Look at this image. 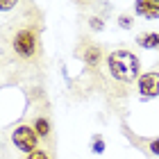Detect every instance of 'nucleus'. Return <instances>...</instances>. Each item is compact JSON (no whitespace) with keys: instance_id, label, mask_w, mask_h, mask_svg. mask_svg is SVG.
<instances>
[{"instance_id":"nucleus-1","label":"nucleus","mask_w":159,"mask_h":159,"mask_svg":"<svg viewBox=\"0 0 159 159\" xmlns=\"http://www.w3.org/2000/svg\"><path fill=\"white\" fill-rule=\"evenodd\" d=\"M107 66H109L111 77L123 84H132L139 75V59L129 50H114L107 57Z\"/></svg>"},{"instance_id":"nucleus-2","label":"nucleus","mask_w":159,"mask_h":159,"mask_svg":"<svg viewBox=\"0 0 159 159\" xmlns=\"http://www.w3.org/2000/svg\"><path fill=\"white\" fill-rule=\"evenodd\" d=\"M11 50L18 59L23 61H30L37 57L39 52V32L34 30L32 25H25V27H18L16 32L11 34Z\"/></svg>"},{"instance_id":"nucleus-3","label":"nucleus","mask_w":159,"mask_h":159,"mask_svg":"<svg viewBox=\"0 0 159 159\" xmlns=\"http://www.w3.org/2000/svg\"><path fill=\"white\" fill-rule=\"evenodd\" d=\"M11 143H14L16 150L30 155V152H34V150L39 148V136H37V132H34V127L18 125V127H14V132H11Z\"/></svg>"},{"instance_id":"nucleus-4","label":"nucleus","mask_w":159,"mask_h":159,"mask_svg":"<svg viewBox=\"0 0 159 159\" xmlns=\"http://www.w3.org/2000/svg\"><path fill=\"white\" fill-rule=\"evenodd\" d=\"M139 93L141 98H157L159 96V73L150 70L139 77Z\"/></svg>"},{"instance_id":"nucleus-5","label":"nucleus","mask_w":159,"mask_h":159,"mask_svg":"<svg viewBox=\"0 0 159 159\" xmlns=\"http://www.w3.org/2000/svg\"><path fill=\"white\" fill-rule=\"evenodd\" d=\"M134 11L143 18H159V0H136Z\"/></svg>"},{"instance_id":"nucleus-6","label":"nucleus","mask_w":159,"mask_h":159,"mask_svg":"<svg viewBox=\"0 0 159 159\" xmlns=\"http://www.w3.org/2000/svg\"><path fill=\"white\" fill-rule=\"evenodd\" d=\"M136 43L141 48H148V50L159 48V32H143V34L136 37Z\"/></svg>"},{"instance_id":"nucleus-7","label":"nucleus","mask_w":159,"mask_h":159,"mask_svg":"<svg viewBox=\"0 0 159 159\" xmlns=\"http://www.w3.org/2000/svg\"><path fill=\"white\" fill-rule=\"evenodd\" d=\"M32 127H34V132H37L39 139H48L50 136V120L46 116H37L32 120Z\"/></svg>"},{"instance_id":"nucleus-8","label":"nucleus","mask_w":159,"mask_h":159,"mask_svg":"<svg viewBox=\"0 0 159 159\" xmlns=\"http://www.w3.org/2000/svg\"><path fill=\"white\" fill-rule=\"evenodd\" d=\"M84 61L89 64V66H98V64H100V48L98 46H86V50H84Z\"/></svg>"},{"instance_id":"nucleus-9","label":"nucleus","mask_w":159,"mask_h":159,"mask_svg":"<svg viewBox=\"0 0 159 159\" xmlns=\"http://www.w3.org/2000/svg\"><path fill=\"white\" fill-rule=\"evenodd\" d=\"M25 159H50V155H48L43 148H37L34 152H30V155H27Z\"/></svg>"},{"instance_id":"nucleus-10","label":"nucleus","mask_w":159,"mask_h":159,"mask_svg":"<svg viewBox=\"0 0 159 159\" xmlns=\"http://www.w3.org/2000/svg\"><path fill=\"white\" fill-rule=\"evenodd\" d=\"M18 5V0H0V11H9Z\"/></svg>"},{"instance_id":"nucleus-11","label":"nucleus","mask_w":159,"mask_h":159,"mask_svg":"<svg viewBox=\"0 0 159 159\" xmlns=\"http://www.w3.org/2000/svg\"><path fill=\"white\" fill-rule=\"evenodd\" d=\"M89 25H91V30H96V32H100V30H102V20H100V18H91L89 20Z\"/></svg>"},{"instance_id":"nucleus-12","label":"nucleus","mask_w":159,"mask_h":159,"mask_svg":"<svg viewBox=\"0 0 159 159\" xmlns=\"http://www.w3.org/2000/svg\"><path fill=\"white\" fill-rule=\"evenodd\" d=\"M118 20H120V27H132L134 25V20L129 18V16H120Z\"/></svg>"},{"instance_id":"nucleus-13","label":"nucleus","mask_w":159,"mask_h":159,"mask_svg":"<svg viewBox=\"0 0 159 159\" xmlns=\"http://www.w3.org/2000/svg\"><path fill=\"white\" fill-rule=\"evenodd\" d=\"M150 152H152V155H159V139H152V141H150Z\"/></svg>"},{"instance_id":"nucleus-14","label":"nucleus","mask_w":159,"mask_h":159,"mask_svg":"<svg viewBox=\"0 0 159 159\" xmlns=\"http://www.w3.org/2000/svg\"><path fill=\"white\" fill-rule=\"evenodd\" d=\"M80 2H82V5H86V2H91V0H80Z\"/></svg>"}]
</instances>
